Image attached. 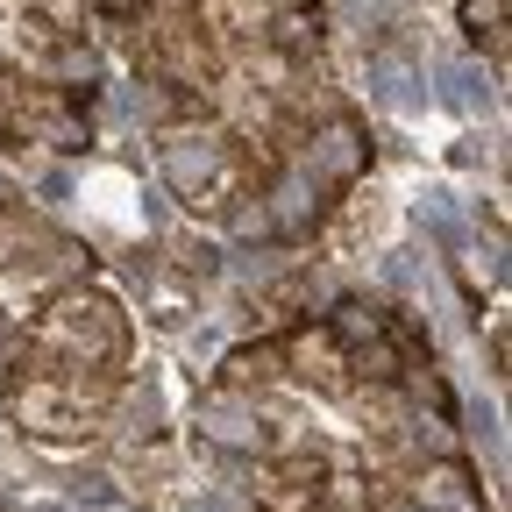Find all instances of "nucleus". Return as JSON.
Segmentation results:
<instances>
[{
	"instance_id": "obj_2",
	"label": "nucleus",
	"mask_w": 512,
	"mask_h": 512,
	"mask_svg": "<svg viewBox=\"0 0 512 512\" xmlns=\"http://www.w3.org/2000/svg\"><path fill=\"white\" fill-rule=\"evenodd\" d=\"M157 164H164V185L178 192L185 207H207V214H228L242 200V150L221 136V128H171L157 143Z\"/></svg>"
},
{
	"instance_id": "obj_8",
	"label": "nucleus",
	"mask_w": 512,
	"mask_h": 512,
	"mask_svg": "<svg viewBox=\"0 0 512 512\" xmlns=\"http://www.w3.org/2000/svg\"><path fill=\"white\" fill-rule=\"evenodd\" d=\"M271 15H278V0H200V22L214 36H228V43H249V36L264 43Z\"/></svg>"
},
{
	"instance_id": "obj_9",
	"label": "nucleus",
	"mask_w": 512,
	"mask_h": 512,
	"mask_svg": "<svg viewBox=\"0 0 512 512\" xmlns=\"http://www.w3.org/2000/svg\"><path fill=\"white\" fill-rule=\"evenodd\" d=\"M278 377V349H235L221 363V392H249V384H271Z\"/></svg>"
},
{
	"instance_id": "obj_4",
	"label": "nucleus",
	"mask_w": 512,
	"mask_h": 512,
	"mask_svg": "<svg viewBox=\"0 0 512 512\" xmlns=\"http://www.w3.org/2000/svg\"><path fill=\"white\" fill-rule=\"evenodd\" d=\"M363 164H370V143L356 136V121L313 128V136H306V157H299V171H306L313 185H356Z\"/></svg>"
},
{
	"instance_id": "obj_3",
	"label": "nucleus",
	"mask_w": 512,
	"mask_h": 512,
	"mask_svg": "<svg viewBox=\"0 0 512 512\" xmlns=\"http://www.w3.org/2000/svg\"><path fill=\"white\" fill-rule=\"evenodd\" d=\"M79 271H86V249H79V242H64V235H43L36 249L15 242V256H8V285H15L22 299H43V292L79 285Z\"/></svg>"
},
{
	"instance_id": "obj_7",
	"label": "nucleus",
	"mask_w": 512,
	"mask_h": 512,
	"mask_svg": "<svg viewBox=\"0 0 512 512\" xmlns=\"http://www.w3.org/2000/svg\"><path fill=\"white\" fill-rule=\"evenodd\" d=\"M278 363L292 370V377H306V384H342V342L328 335V328H299L285 349H278Z\"/></svg>"
},
{
	"instance_id": "obj_11",
	"label": "nucleus",
	"mask_w": 512,
	"mask_h": 512,
	"mask_svg": "<svg viewBox=\"0 0 512 512\" xmlns=\"http://www.w3.org/2000/svg\"><path fill=\"white\" fill-rule=\"evenodd\" d=\"M441 86H448V100H456V107H477V100L491 93V79L477 72V64H441Z\"/></svg>"
},
{
	"instance_id": "obj_6",
	"label": "nucleus",
	"mask_w": 512,
	"mask_h": 512,
	"mask_svg": "<svg viewBox=\"0 0 512 512\" xmlns=\"http://www.w3.org/2000/svg\"><path fill=\"white\" fill-rule=\"evenodd\" d=\"M413 512H484V498L463 463H427L413 477Z\"/></svg>"
},
{
	"instance_id": "obj_1",
	"label": "nucleus",
	"mask_w": 512,
	"mask_h": 512,
	"mask_svg": "<svg viewBox=\"0 0 512 512\" xmlns=\"http://www.w3.org/2000/svg\"><path fill=\"white\" fill-rule=\"evenodd\" d=\"M36 342H43L64 370H121V363H128V313H121L107 292L64 285V292H50V313H43Z\"/></svg>"
},
{
	"instance_id": "obj_10",
	"label": "nucleus",
	"mask_w": 512,
	"mask_h": 512,
	"mask_svg": "<svg viewBox=\"0 0 512 512\" xmlns=\"http://www.w3.org/2000/svg\"><path fill=\"white\" fill-rule=\"evenodd\" d=\"M278 50H292V57H306V50H320V15H306V8H292V15H271V29H264Z\"/></svg>"
},
{
	"instance_id": "obj_5",
	"label": "nucleus",
	"mask_w": 512,
	"mask_h": 512,
	"mask_svg": "<svg viewBox=\"0 0 512 512\" xmlns=\"http://www.w3.org/2000/svg\"><path fill=\"white\" fill-rule=\"evenodd\" d=\"M320 456H278V463H256V477H249V491L264 498V512H313V491H320Z\"/></svg>"
}]
</instances>
